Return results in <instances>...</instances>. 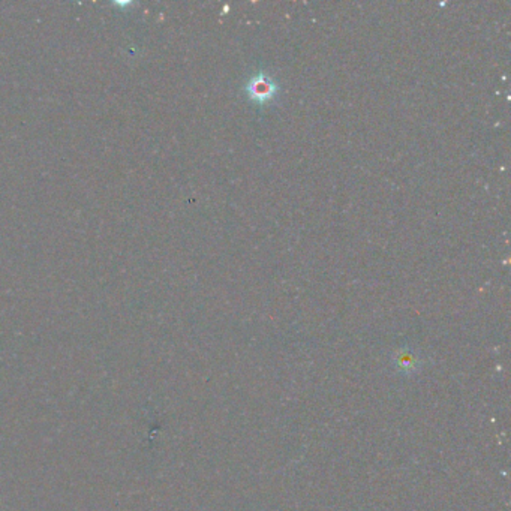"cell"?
<instances>
[{
    "label": "cell",
    "instance_id": "cell-1",
    "mask_svg": "<svg viewBox=\"0 0 511 511\" xmlns=\"http://www.w3.org/2000/svg\"><path fill=\"white\" fill-rule=\"evenodd\" d=\"M275 92H276V86L273 84V81H271L269 77L262 76V73L255 76L249 81V84H247V93H249L251 98L258 102L269 101V99L273 98Z\"/></svg>",
    "mask_w": 511,
    "mask_h": 511
}]
</instances>
